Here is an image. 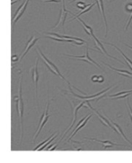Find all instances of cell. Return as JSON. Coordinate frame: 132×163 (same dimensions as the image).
I'll list each match as a JSON object with an SVG mask.
<instances>
[{
  "label": "cell",
  "instance_id": "33",
  "mask_svg": "<svg viewBox=\"0 0 132 163\" xmlns=\"http://www.w3.org/2000/svg\"><path fill=\"white\" fill-rule=\"evenodd\" d=\"M115 1V0H111V1H110L109 2H111V1Z\"/></svg>",
  "mask_w": 132,
  "mask_h": 163
},
{
  "label": "cell",
  "instance_id": "5",
  "mask_svg": "<svg viewBox=\"0 0 132 163\" xmlns=\"http://www.w3.org/2000/svg\"><path fill=\"white\" fill-rule=\"evenodd\" d=\"M87 102H89V100H83L82 102H81L79 104V105H76V104L73 102V104L71 105V107L73 108V122H72V124L70 126V127H69V129L68 130L66 131V133H65V135H66L67 134V133H68L69 131L70 130V129L72 128V127L74 126V124H75V123H76V119H77V113H78V111H79V109H80L82 107H83L84 106V105L85 103H87ZM65 135L63 136L62 138L61 139H60V141L61 140H62V139L64 138V137H65Z\"/></svg>",
  "mask_w": 132,
  "mask_h": 163
},
{
  "label": "cell",
  "instance_id": "6",
  "mask_svg": "<svg viewBox=\"0 0 132 163\" xmlns=\"http://www.w3.org/2000/svg\"><path fill=\"white\" fill-rule=\"evenodd\" d=\"M38 61H39V58L37 57L35 67L32 69V80H33L34 81V83H35V93H36V96H38V83L40 78L39 71H38Z\"/></svg>",
  "mask_w": 132,
  "mask_h": 163
},
{
  "label": "cell",
  "instance_id": "30",
  "mask_svg": "<svg viewBox=\"0 0 132 163\" xmlns=\"http://www.w3.org/2000/svg\"><path fill=\"white\" fill-rule=\"evenodd\" d=\"M18 56L16 55H13V56H12V61H18Z\"/></svg>",
  "mask_w": 132,
  "mask_h": 163
},
{
  "label": "cell",
  "instance_id": "20",
  "mask_svg": "<svg viewBox=\"0 0 132 163\" xmlns=\"http://www.w3.org/2000/svg\"><path fill=\"white\" fill-rule=\"evenodd\" d=\"M57 132H55V133H54V134H52V135H51V136H50V137H48V138H47V139H46V140H44V141H43V142H42V143H40V144H39V145H38V146H37V147H35V149H33V151H36V150H38V149H40V147H41V146H44V145H45V143H48V141H49V140H51V138H53V136H54V135H56V134H57Z\"/></svg>",
  "mask_w": 132,
  "mask_h": 163
},
{
  "label": "cell",
  "instance_id": "10",
  "mask_svg": "<svg viewBox=\"0 0 132 163\" xmlns=\"http://www.w3.org/2000/svg\"><path fill=\"white\" fill-rule=\"evenodd\" d=\"M40 37H37V38H35L34 37V36H32L30 37V39L28 40L27 43H26V47H25V49H24V51H23V53L22 54L21 56V59H20V61H21L22 59H23V57L26 56V54H27L28 51H29V49H30L32 47L34 46V45H35V43H36V42L38 40H39Z\"/></svg>",
  "mask_w": 132,
  "mask_h": 163
},
{
  "label": "cell",
  "instance_id": "27",
  "mask_svg": "<svg viewBox=\"0 0 132 163\" xmlns=\"http://www.w3.org/2000/svg\"><path fill=\"white\" fill-rule=\"evenodd\" d=\"M98 76H92V78H91V80H92V81L94 82V83L98 82Z\"/></svg>",
  "mask_w": 132,
  "mask_h": 163
},
{
  "label": "cell",
  "instance_id": "1",
  "mask_svg": "<svg viewBox=\"0 0 132 163\" xmlns=\"http://www.w3.org/2000/svg\"><path fill=\"white\" fill-rule=\"evenodd\" d=\"M37 49H38V52L40 53V54L41 56H42V59L44 61V63H45V66H46V67H48V69L50 70V71H51V73H53V74L55 75V76H60V77L62 79H63V80H65V81L67 82V83L69 85V86H72V87L74 88L75 89H76V90H77V91H79V92H81V93H82V94H84V95H86V94L84 93V92H82V91L79 90V89H77V88H76V87H75V86H73V85H72V84H70V82H69L68 80H67V79H66L65 78L64 76H63L61 74V73H60V70H59V69L57 68V66H56L55 64H54V63L52 62V61H50V60L48 59L47 58V57L45 56V55H44L42 51H41L40 48L38 46V48H37Z\"/></svg>",
  "mask_w": 132,
  "mask_h": 163
},
{
  "label": "cell",
  "instance_id": "11",
  "mask_svg": "<svg viewBox=\"0 0 132 163\" xmlns=\"http://www.w3.org/2000/svg\"><path fill=\"white\" fill-rule=\"evenodd\" d=\"M85 139H88V140H95V141L98 142V143H101L103 144V146H104V149H106L108 148H111V147H114V146H126L124 145H121V144H118V143H112V142L109 141V140H98L96 138H85Z\"/></svg>",
  "mask_w": 132,
  "mask_h": 163
},
{
  "label": "cell",
  "instance_id": "28",
  "mask_svg": "<svg viewBox=\"0 0 132 163\" xmlns=\"http://www.w3.org/2000/svg\"><path fill=\"white\" fill-rule=\"evenodd\" d=\"M104 81V77H103V76H98V83H103Z\"/></svg>",
  "mask_w": 132,
  "mask_h": 163
},
{
  "label": "cell",
  "instance_id": "21",
  "mask_svg": "<svg viewBox=\"0 0 132 163\" xmlns=\"http://www.w3.org/2000/svg\"><path fill=\"white\" fill-rule=\"evenodd\" d=\"M131 93H132V89H131V90H128V91H124V92H119V93L114 94V95H110L109 96V97L113 98V97H115L120 96V95H126V94H131Z\"/></svg>",
  "mask_w": 132,
  "mask_h": 163
},
{
  "label": "cell",
  "instance_id": "16",
  "mask_svg": "<svg viewBox=\"0 0 132 163\" xmlns=\"http://www.w3.org/2000/svg\"><path fill=\"white\" fill-rule=\"evenodd\" d=\"M104 43L106 44V45H111V46L114 47V48H115L116 49H117V51H118L119 52H120V54H121V55L123 56V57H124L125 60H126V64H128V67L129 68L131 69V71H132V61H131V60L130 59L128 58V57L126 56V54H123V51H122L121 50H120V48H118V47H117V46H116V45H114V44H111V43H109V42H104Z\"/></svg>",
  "mask_w": 132,
  "mask_h": 163
},
{
  "label": "cell",
  "instance_id": "15",
  "mask_svg": "<svg viewBox=\"0 0 132 163\" xmlns=\"http://www.w3.org/2000/svg\"><path fill=\"white\" fill-rule=\"evenodd\" d=\"M108 119H109L110 122H111V124H112V125H113V127H114V129H115V132H116V133H120V135H122V136H123V138H124V139H125V140H126V141H127V142H128V143H130V144H131V146H132V143H131V141H130V140H128V138H127V137H126V135H125V134H124V133H123V130H122V128H121V127H120V126H119V125H118V124H116V123H115V122H114V121H112V120H111V119H109V118H108Z\"/></svg>",
  "mask_w": 132,
  "mask_h": 163
},
{
  "label": "cell",
  "instance_id": "31",
  "mask_svg": "<svg viewBox=\"0 0 132 163\" xmlns=\"http://www.w3.org/2000/svg\"><path fill=\"white\" fill-rule=\"evenodd\" d=\"M125 45H126V46H127V47H128V48H130V49H131V50H132V46H130V45H127V44H126V43H125Z\"/></svg>",
  "mask_w": 132,
  "mask_h": 163
},
{
  "label": "cell",
  "instance_id": "22",
  "mask_svg": "<svg viewBox=\"0 0 132 163\" xmlns=\"http://www.w3.org/2000/svg\"><path fill=\"white\" fill-rule=\"evenodd\" d=\"M90 4H86L84 2H83V1H79V2H78L77 4H76V6L78 7V8L81 9L82 10H84V9H86L87 7H89Z\"/></svg>",
  "mask_w": 132,
  "mask_h": 163
},
{
  "label": "cell",
  "instance_id": "23",
  "mask_svg": "<svg viewBox=\"0 0 132 163\" xmlns=\"http://www.w3.org/2000/svg\"><path fill=\"white\" fill-rule=\"evenodd\" d=\"M57 135H55V136H54V137H53V138H51V140H49V141H48V143H45V145H44V146H43V147H40V149H38V150H39V151H41V150H43V149H45V148H46V147H47V146H48V145H49V144H50V143H51V142H52V141H53V140H55V139H56V138H57Z\"/></svg>",
  "mask_w": 132,
  "mask_h": 163
},
{
  "label": "cell",
  "instance_id": "3",
  "mask_svg": "<svg viewBox=\"0 0 132 163\" xmlns=\"http://www.w3.org/2000/svg\"><path fill=\"white\" fill-rule=\"evenodd\" d=\"M90 49L92 50V51H95V50L92 49V48H89V47H87V49H86V53H85V55H83V56H74V55H70V54H63L64 56H68V57H73V58H76V59H79V60H80V61H85V62H87L89 63V64H94L95 65H96L97 67H98V68L101 69V70H103V68L101 67V66L99 65V64H98V63L96 62L95 61H94L92 59L90 58V56H89V52H88V50Z\"/></svg>",
  "mask_w": 132,
  "mask_h": 163
},
{
  "label": "cell",
  "instance_id": "25",
  "mask_svg": "<svg viewBox=\"0 0 132 163\" xmlns=\"http://www.w3.org/2000/svg\"><path fill=\"white\" fill-rule=\"evenodd\" d=\"M126 11H127L128 13H131L132 12V2H128L126 4Z\"/></svg>",
  "mask_w": 132,
  "mask_h": 163
},
{
  "label": "cell",
  "instance_id": "2",
  "mask_svg": "<svg viewBox=\"0 0 132 163\" xmlns=\"http://www.w3.org/2000/svg\"><path fill=\"white\" fill-rule=\"evenodd\" d=\"M22 78H20V84H19V95L15 97L14 99L16 102V108H17V114L20 117V124H21V133H20V141H21L23 138V98H22V88H21Z\"/></svg>",
  "mask_w": 132,
  "mask_h": 163
},
{
  "label": "cell",
  "instance_id": "12",
  "mask_svg": "<svg viewBox=\"0 0 132 163\" xmlns=\"http://www.w3.org/2000/svg\"><path fill=\"white\" fill-rule=\"evenodd\" d=\"M96 4H98V10H100V12H101V15H102V16H103V18H104V23H105V27H106L105 37H106L107 34H108V26H107V21H106V18L105 11H104V1H103V0H96Z\"/></svg>",
  "mask_w": 132,
  "mask_h": 163
},
{
  "label": "cell",
  "instance_id": "18",
  "mask_svg": "<svg viewBox=\"0 0 132 163\" xmlns=\"http://www.w3.org/2000/svg\"><path fill=\"white\" fill-rule=\"evenodd\" d=\"M29 0H26V2H25V4H24V5H23V8L21 9V10L20 11V13L18 14V16H16V18L14 19V20H13V29H14V27H15V24L16 23V22L18 21V20L20 19V18L22 16V15L24 13V12H25V10H26V7H27V6H28V4H29Z\"/></svg>",
  "mask_w": 132,
  "mask_h": 163
},
{
  "label": "cell",
  "instance_id": "17",
  "mask_svg": "<svg viewBox=\"0 0 132 163\" xmlns=\"http://www.w3.org/2000/svg\"><path fill=\"white\" fill-rule=\"evenodd\" d=\"M95 3H96V2H94V3H92V4H90V5H89V7H87V8H86V9H84V10H81V11H80V13H79V14H78V15H75V14H73V13H71V12H69V13H70V14H71V15H72V16H74V17H75V18H73V19H72V20H69V21H73V20H75V19H76V18H79V17H80V16H82V15H83V14H85V13H87V12H89V10H91V9H92V7H93V6H94V5H95Z\"/></svg>",
  "mask_w": 132,
  "mask_h": 163
},
{
  "label": "cell",
  "instance_id": "24",
  "mask_svg": "<svg viewBox=\"0 0 132 163\" xmlns=\"http://www.w3.org/2000/svg\"><path fill=\"white\" fill-rule=\"evenodd\" d=\"M127 105H128V115H129V117H130L131 119V121L132 122V108L131 106L130 105V102H129V100L128 99H127Z\"/></svg>",
  "mask_w": 132,
  "mask_h": 163
},
{
  "label": "cell",
  "instance_id": "8",
  "mask_svg": "<svg viewBox=\"0 0 132 163\" xmlns=\"http://www.w3.org/2000/svg\"><path fill=\"white\" fill-rule=\"evenodd\" d=\"M49 105H50V101H48V104H47V106L46 108H45V116H44V119H43L42 122L40 123V124L39 127H38V128H37V130H36V135L35 136V138H34V140H35V139L38 138V136L39 135V134L41 132V130H42L44 126L45 125V124L47 123V121H48V119L50 118V117L51 116V114H48V108H49Z\"/></svg>",
  "mask_w": 132,
  "mask_h": 163
},
{
  "label": "cell",
  "instance_id": "7",
  "mask_svg": "<svg viewBox=\"0 0 132 163\" xmlns=\"http://www.w3.org/2000/svg\"><path fill=\"white\" fill-rule=\"evenodd\" d=\"M111 86H110V87L107 88V89H104V90L101 91V92H98V93L95 94V95H90V96H85V97L79 96V95H76V94L73 93V92H72L71 89H70V92H71V94H73V95H74L75 97H76L79 98V99H84V100H89H89H93V99H95V98H96V97H98H98H100V96H101V95H106V92H108V91L109 90V89H111ZM98 98H97V99H98Z\"/></svg>",
  "mask_w": 132,
  "mask_h": 163
},
{
  "label": "cell",
  "instance_id": "9",
  "mask_svg": "<svg viewBox=\"0 0 132 163\" xmlns=\"http://www.w3.org/2000/svg\"><path fill=\"white\" fill-rule=\"evenodd\" d=\"M87 105H88V106H89V108H91V110H92V111H93V112H95V114H96V115L98 116V119H99L101 120V122L103 123V124H104V125L106 126V127H111V129H113V130H114V131H115V129H114V127H113L112 124H111V122H110V121H109V119H106V117L103 116L102 115H101V114H100V113L98 112V111H96V110H95V108H93L92 106H91L90 104L89 103V102H87Z\"/></svg>",
  "mask_w": 132,
  "mask_h": 163
},
{
  "label": "cell",
  "instance_id": "13",
  "mask_svg": "<svg viewBox=\"0 0 132 163\" xmlns=\"http://www.w3.org/2000/svg\"><path fill=\"white\" fill-rule=\"evenodd\" d=\"M47 35H53L54 37H56L58 38H62V39H67V40H77V41H80V42H83L84 43L87 44V42L85 41L84 40L81 39L79 37H75L73 36H67V35H59L57 33H54V32H48Z\"/></svg>",
  "mask_w": 132,
  "mask_h": 163
},
{
  "label": "cell",
  "instance_id": "4",
  "mask_svg": "<svg viewBox=\"0 0 132 163\" xmlns=\"http://www.w3.org/2000/svg\"><path fill=\"white\" fill-rule=\"evenodd\" d=\"M68 10H66L65 8V0H62V7L60 9V16H59V18L57 20V23L56 24L53 26L52 28H57V26H60V24L61 23L62 26H64L65 25V19L67 18V14L69 13Z\"/></svg>",
  "mask_w": 132,
  "mask_h": 163
},
{
  "label": "cell",
  "instance_id": "26",
  "mask_svg": "<svg viewBox=\"0 0 132 163\" xmlns=\"http://www.w3.org/2000/svg\"><path fill=\"white\" fill-rule=\"evenodd\" d=\"M130 95H132L131 94H126V95H120V96L118 97H113V99H123V98H126L128 96H129Z\"/></svg>",
  "mask_w": 132,
  "mask_h": 163
},
{
  "label": "cell",
  "instance_id": "19",
  "mask_svg": "<svg viewBox=\"0 0 132 163\" xmlns=\"http://www.w3.org/2000/svg\"><path fill=\"white\" fill-rule=\"evenodd\" d=\"M92 114H89V116H87V119H85V120H84V121H83V122H82V124H80V125H79V127H77V128H76V130H75V131H74V132H73V134H72V135H71V136H70V138H69V140H71V138H73V136H75V135H76V133H78V132H79V130H81V129H82V128H83V127H84V126H85V125H86V124H87V122H88V121H89V119H90V118H91V117H92Z\"/></svg>",
  "mask_w": 132,
  "mask_h": 163
},
{
  "label": "cell",
  "instance_id": "32",
  "mask_svg": "<svg viewBox=\"0 0 132 163\" xmlns=\"http://www.w3.org/2000/svg\"><path fill=\"white\" fill-rule=\"evenodd\" d=\"M76 1V0H71L70 1H69V3H72V2H73V1Z\"/></svg>",
  "mask_w": 132,
  "mask_h": 163
},
{
  "label": "cell",
  "instance_id": "14",
  "mask_svg": "<svg viewBox=\"0 0 132 163\" xmlns=\"http://www.w3.org/2000/svg\"><path fill=\"white\" fill-rule=\"evenodd\" d=\"M103 63H104V64H105L106 66H107V67H108L109 68L111 69V70H114V71H115V72H117V73H118L120 75V76H125V77H127V78H132L131 77V76H132V73H131V72L128 71V70H119V69H116V68H114V67H111V66H110L109 64H106V63L104 62V61H103Z\"/></svg>",
  "mask_w": 132,
  "mask_h": 163
},
{
  "label": "cell",
  "instance_id": "29",
  "mask_svg": "<svg viewBox=\"0 0 132 163\" xmlns=\"http://www.w3.org/2000/svg\"><path fill=\"white\" fill-rule=\"evenodd\" d=\"M131 20H132V14H131V17H130V19H129V20H128V22L127 25H126V30H128V26H129V24H130V23H131Z\"/></svg>",
  "mask_w": 132,
  "mask_h": 163
}]
</instances>
